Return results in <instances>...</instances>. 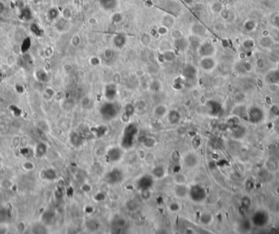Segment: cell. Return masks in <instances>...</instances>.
I'll use <instances>...</instances> for the list:
<instances>
[{
	"mask_svg": "<svg viewBox=\"0 0 279 234\" xmlns=\"http://www.w3.org/2000/svg\"><path fill=\"white\" fill-rule=\"evenodd\" d=\"M138 133V127L135 124H127L123 130L121 146L124 149H130L134 145V140Z\"/></svg>",
	"mask_w": 279,
	"mask_h": 234,
	"instance_id": "cell-1",
	"label": "cell"
},
{
	"mask_svg": "<svg viewBox=\"0 0 279 234\" xmlns=\"http://www.w3.org/2000/svg\"><path fill=\"white\" fill-rule=\"evenodd\" d=\"M119 110V106L116 103L112 102V101H109L101 106L100 114H101L102 119H105V120H111L118 115Z\"/></svg>",
	"mask_w": 279,
	"mask_h": 234,
	"instance_id": "cell-2",
	"label": "cell"
},
{
	"mask_svg": "<svg viewBox=\"0 0 279 234\" xmlns=\"http://www.w3.org/2000/svg\"><path fill=\"white\" fill-rule=\"evenodd\" d=\"M189 196L194 202L200 203L205 200L207 197V192L205 188L201 185L195 184L190 187Z\"/></svg>",
	"mask_w": 279,
	"mask_h": 234,
	"instance_id": "cell-3",
	"label": "cell"
},
{
	"mask_svg": "<svg viewBox=\"0 0 279 234\" xmlns=\"http://www.w3.org/2000/svg\"><path fill=\"white\" fill-rule=\"evenodd\" d=\"M123 179V171L117 168L107 172L105 175V181L109 184H117L122 182Z\"/></svg>",
	"mask_w": 279,
	"mask_h": 234,
	"instance_id": "cell-4",
	"label": "cell"
},
{
	"mask_svg": "<svg viewBox=\"0 0 279 234\" xmlns=\"http://www.w3.org/2000/svg\"><path fill=\"white\" fill-rule=\"evenodd\" d=\"M184 164L189 169H194L199 164V157L194 151H189L184 155Z\"/></svg>",
	"mask_w": 279,
	"mask_h": 234,
	"instance_id": "cell-5",
	"label": "cell"
},
{
	"mask_svg": "<svg viewBox=\"0 0 279 234\" xmlns=\"http://www.w3.org/2000/svg\"><path fill=\"white\" fill-rule=\"evenodd\" d=\"M154 178L151 174H145L141 176L136 182V186L139 190L143 189H151L154 186Z\"/></svg>",
	"mask_w": 279,
	"mask_h": 234,
	"instance_id": "cell-6",
	"label": "cell"
},
{
	"mask_svg": "<svg viewBox=\"0 0 279 234\" xmlns=\"http://www.w3.org/2000/svg\"><path fill=\"white\" fill-rule=\"evenodd\" d=\"M216 52V48L213 43L211 42H205L200 44V46L198 48V52L199 56L201 57L204 56H212L214 55Z\"/></svg>",
	"mask_w": 279,
	"mask_h": 234,
	"instance_id": "cell-7",
	"label": "cell"
},
{
	"mask_svg": "<svg viewBox=\"0 0 279 234\" xmlns=\"http://www.w3.org/2000/svg\"><path fill=\"white\" fill-rule=\"evenodd\" d=\"M123 151L120 147L114 146L111 147L106 152V160L109 162H118L122 159Z\"/></svg>",
	"mask_w": 279,
	"mask_h": 234,
	"instance_id": "cell-8",
	"label": "cell"
},
{
	"mask_svg": "<svg viewBox=\"0 0 279 234\" xmlns=\"http://www.w3.org/2000/svg\"><path fill=\"white\" fill-rule=\"evenodd\" d=\"M199 65L205 71H211L216 67V61L212 56H204L199 61Z\"/></svg>",
	"mask_w": 279,
	"mask_h": 234,
	"instance_id": "cell-9",
	"label": "cell"
},
{
	"mask_svg": "<svg viewBox=\"0 0 279 234\" xmlns=\"http://www.w3.org/2000/svg\"><path fill=\"white\" fill-rule=\"evenodd\" d=\"M264 118V112L261 109L258 107H253L249 112V119L252 123L257 124L262 121Z\"/></svg>",
	"mask_w": 279,
	"mask_h": 234,
	"instance_id": "cell-10",
	"label": "cell"
},
{
	"mask_svg": "<svg viewBox=\"0 0 279 234\" xmlns=\"http://www.w3.org/2000/svg\"><path fill=\"white\" fill-rule=\"evenodd\" d=\"M105 97L108 101H113L117 96V87L114 83H109L105 86L104 91Z\"/></svg>",
	"mask_w": 279,
	"mask_h": 234,
	"instance_id": "cell-11",
	"label": "cell"
},
{
	"mask_svg": "<svg viewBox=\"0 0 279 234\" xmlns=\"http://www.w3.org/2000/svg\"><path fill=\"white\" fill-rule=\"evenodd\" d=\"M127 221L122 217H119L117 219L113 222V229L114 232H118V233H122L124 232V231L127 228Z\"/></svg>",
	"mask_w": 279,
	"mask_h": 234,
	"instance_id": "cell-12",
	"label": "cell"
},
{
	"mask_svg": "<svg viewBox=\"0 0 279 234\" xmlns=\"http://www.w3.org/2000/svg\"><path fill=\"white\" fill-rule=\"evenodd\" d=\"M253 223L256 226H263L268 223V215L263 211H257L253 215Z\"/></svg>",
	"mask_w": 279,
	"mask_h": 234,
	"instance_id": "cell-13",
	"label": "cell"
},
{
	"mask_svg": "<svg viewBox=\"0 0 279 234\" xmlns=\"http://www.w3.org/2000/svg\"><path fill=\"white\" fill-rule=\"evenodd\" d=\"M190 187H188L186 183L183 184H177L174 188L175 195L179 198H185L189 195Z\"/></svg>",
	"mask_w": 279,
	"mask_h": 234,
	"instance_id": "cell-14",
	"label": "cell"
},
{
	"mask_svg": "<svg viewBox=\"0 0 279 234\" xmlns=\"http://www.w3.org/2000/svg\"><path fill=\"white\" fill-rule=\"evenodd\" d=\"M166 174H167V170H166L165 167L162 164L154 166L151 170V175L154 177V178H156V179H162L165 177Z\"/></svg>",
	"mask_w": 279,
	"mask_h": 234,
	"instance_id": "cell-15",
	"label": "cell"
},
{
	"mask_svg": "<svg viewBox=\"0 0 279 234\" xmlns=\"http://www.w3.org/2000/svg\"><path fill=\"white\" fill-rule=\"evenodd\" d=\"M113 44L117 48H123L127 42V37L123 34H117L113 38Z\"/></svg>",
	"mask_w": 279,
	"mask_h": 234,
	"instance_id": "cell-16",
	"label": "cell"
},
{
	"mask_svg": "<svg viewBox=\"0 0 279 234\" xmlns=\"http://www.w3.org/2000/svg\"><path fill=\"white\" fill-rule=\"evenodd\" d=\"M167 117H168V122L172 125H176L178 124L181 119V113L177 110H171L170 111H168Z\"/></svg>",
	"mask_w": 279,
	"mask_h": 234,
	"instance_id": "cell-17",
	"label": "cell"
},
{
	"mask_svg": "<svg viewBox=\"0 0 279 234\" xmlns=\"http://www.w3.org/2000/svg\"><path fill=\"white\" fill-rule=\"evenodd\" d=\"M183 76L186 79H194L197 75V70L194 65H185L182 71Z\"/></svg>",
	"mask_w": 279,
	"mask_h": 234,
	"instance_id": "cell-18",
	"label": "cell"
},
{
	"mask_svg": "<svg viewBox=\"0 0 279 234\" xmlns=\"http://www.w3.org/2000/svg\"><path fill=\"white\" fill-rule=\"evenodd\" d=\"M69 141L74 146H80L83 143V137L78 132H72L69 134Z\"/></svg>",
	"mask_w": 279,
	"mask_h": 234,
	"instance_id": "cell-19",
	"label": "cell"
},
{
	"mask_svg": "<svg viewBox=\"0 0 279 234\" xmlns=\"http://www.w3.org/2000/svg\"><path fill=\"white\" fill-rule=\"evenodd\" d=\"M174 44L176 48L178 51L184 52L185 50L187 49V47H189L190 43H189V39H186L185 38L181 37V38H179L177 39H175Z\"/></svg>",
	"mask_w": 279,
	"mask_h": 234,
	"instance_id": "cell-20",
	"label": "cell"
},
{
	"mask_svg": "<svg viewBox=\"0 0 279 234\" xmlns=\"http://www.w3.org/2000/svg\"><path fill=\"white\" fill-rule=\"evenodd\" d=\"M47 151V145L43 142H39L35 146L34 148V156L37 158H42L45 155V154Z\"/></svg>",
	"mask_w": 279,
	"mask_h": 234,
	"instance_id": "cell-21",
	"label": "cell"
},
{
	"mask_svg": "<svg viewBox=\"0 0 279 234\" xmlns=\"http://www.w3.org/2000/svg\"><path fill=\"white\" fill-rule=\"evenodd\" d=\"M168 107L164 104H159L154 109V115L158 118H163L168 115Z\"/></svg>",
	"mask_w": 279,
	"mask_h": 234,
	"instance_id": "cell-22",
	"label": "cell"
},
{
	"mask_svg": "<svg viewBox=\"0 0 279 234\" xmlns=\"http://www.w3.org/2000/svg\"><path fill=\"white\" fill-rule=\"evenodd\" d=\"M99 2L101 7L107 11L114 10L118 5V0H99Z\"/></svg>",
	"mask_w": 279,
	"mask_h": 234,
	"instance_id": "cell-23",
	"label": "cell"
},
{
	"mask_svg": "<svg viewBox=\"0 0 279 234\" xmlns=\"http://www.w3.org/2000/svg\"><path fill=\"white\" fill-rule=\"evenodd\" d=\"M108 128L105 125H97L96 127H93L92 128V132L93 134H95L97 137H102L105 133H107Z\"/></svg>",
	"mask_w": 279,
	"mask_h": 234,
	"instance_id": "cell-24",
	"label": "cell"
},
{
	"mask_svg": "<svg viewBox=\"0 0 279 234\" xmlns=\"http://www.w3.org/2000/svg\"><path fill=\"white\" fill-rule=\"evenodd\" d=\"M213 217L211 214L208 213V212H203V214L199 217V222L203 225H210L212 222Z\"/></svg>",
	"mask_w": 279,
	"mask_h": 234,
	"instance_id": "cell-25",
	"label": "cell"
},
{
	"mask_svg": "<svg viewBox=\"0 0 279 234\" xmlns=\"http://www.w3.org/2000/svg\"><path fill=\"white\" fill-rule=\"evenodd\" d=\"M207 107L209 109V113L213 115H216L219 114L220 110V106L219 103H217L216 101H209L207 103Z\"/></svg>",
	"mask_w": 279,
	"mask_h": 234,
	"instance_id": "cell-26",
	"label": "cell"
},
{
	"mask_svg": "<svg viewBox=\"0 0 279 234\" xmlns=\"http://www.w3.org/2000/svg\"><path fill=\"white\" fill-rule=\"evenodd\" d=\"M174 23H175L174 17H173L172 15H169V14L163 16V20H162V25L167 27L168 29L173 26Z\"/></svg>",
	"mask_w": 279,
	"mask_h": 234,
	"instance_id": "cell-27",
	"label": "cell"
},
{
	"mask_svg": "<svg viewBox=\"0 0 279 234\" xmlns=\"http://www.w3.org/2000/svg\"><path fill=\"white\" fill-rule=\"evenodd\" d=\"M192 32L193 34L196 36H203L206 34V29L200 24H194L193 25L192 28Z\"/></svg>",
	"mask_w": 279,
	"mask_h": 234,
	"instance_id": "cell-28",
	"label": "cell"
},
{
	"mask_svg": "<svg viewBox=\"0 0 279 234\" xmlns=\"http://www.w3.org/2000/svg\"><path fill=\"white\" fill-rule=\"evenodd\" d=\"M162 58H163V61L171 62V61H173L175 59L177 58V54L175 53L174 51H172V50H168V51H166L165 52H163L162 54Z\"/></svg>",
	"mask_w": 279,
	"mask_h": 234,
	"instance_id": "cell-29",
	"label": "cell"
},
{
	"mask_svg": "<svg viewBox=\"0 0 279 234\" xmlns=\"http://www.w3.org/2000/svg\"><path fill=\"white\" fill-rule=\"evenodd\" d=\"M85 226H86V227H87V229L89 230V231H92V232L98 230L99 227H100L98 222L96 220H94V219H88V220L86 221Z\"/></svg>",
	"mask_w": 279,
	"mask_h": 234,
	"instance_id": "cell-30",
	"label": "cell"
},
{
	"mask_svg": "<svg viewBox=\"0 0 279 234\" xmlns=\"http://www.w3.org/2000/svg\"><path fill=\"white\" fill-rule=\"evenodd\" d=\"M233 136L235 137V138H241L242 137L244 134H245V128L243 127H242L241 125L236 126L234 128H233Z\"/></svg>",
	"mask_w": 279,
	"mask_h": 234,
	"instance_id": "cell-31",
	"label": "cell"
},
{
	"mask_svg": "<svg viewBox=\"0 0 279 234\" xmlns=\"http://www.w3.org/2000/svg\"><path fill=\"white\" fill-rule=\"evenodd\" d=\"M42 173H44L43 179L54 180L55 178H56V171L52 169H46V170H43V171H42Z\"/></svg>",
	"mask_w": 279,
	"mask_h": 234,
	"instance_id": "cell-32",
	"label": "cell"
},
{
	"mask_svg": "<svg viewBox=\"0 0 279 234\" xmlns=\"http://www.w3.org/2000/svg\"><path fill=\"white\" fill-rule=\"evenodd\" d=\"M142 143H143V145L146 148H153L156 145V140L154 137H146L142 141Z\"/></svg>",
	"mask_w": 279,
	"mask_h": 234,
	"instance_id": "cell-33",
	"label": "cell"
},
{
	"mask_svg": "<svg viewBox=\"0 0 279 234\" xmlns=\"http://www.w3.org/2000/svg\"><path fill=\"white\" fill-rule=\"evenodd\" d=\"M174 182L177 183V184H183V183H186L187 182V178L186 176L183 173H177V174H175L174 176Z\"/></svg>",
	"mask_w": 279,
	"mask_h": 234,
	"instance_id": "cell-34",
	"label": "cell"
},
{
	"mask_svg": "<svg viewBox=\"0 0 279 234\" xmlns=\"http://www.w3.org/2000/svg\"><path fill=\"white\" fill-rule=\"evenodd\" d=\"M170 158H171V160H172L174 164H177L180 163L181 160V155L180 154V151H177V150H174L172 151L171 153V155H170Z\"/></svg>",
	"mask_w": 279,
	"mask_h": 234,
	"instance_id": "cell-35",
	"label": "cell"
},
{
	"mask_svg": "<svg viewBox=\"0 0 279 234\" xmlns=\"http://www.w3.org/2000/svg\"><path fill=\"white\" fill-rule=\"evenodd\" d=\"M54 95H55V92H54V90L51 88H45L43 92H42V97H43L45 100H47V101L51 100V99L54 97Z\"/></svg>",
	"mask_w": 279,
	"mask_h": 234,
	"instance_id": "cell-36",
	"label": "cell"
},
{
	"mask_svg": "<svg viewBox=\"0 0 279 234\" xmlns=\"http://www.w3.org/2000/svg\"><path fill=\"white\" fill-rule=\"evenodd\" d=\"M188 39H189V43H190V45H191V46H192L193 47H194V48H198V47L200 46V44H201L200 41H199L198 36L196 35L190 36Z\"/></svg>",
	"mask_w": 279,
	"mask_h": 234,
	"instance_id": "cell-37",
	"label": "cell"
},
{
	"mask_svg": "<svg viewBox=\"0 0 279 234\" xmlns=\"http://www.w3.org/2000/svg\"><path fill=\"white\" fill-rule=\"evenodd\" d=\"M22 168L24 170L30 172V171L34 170V169H35V164H34V162L31 161V160H25V161L22 164Z\"/></svg>",
	"mask_w": 279,
	"mask_h": 234,
	"instance_id": "cell-38",
	"label": "cell"
},
{
	"mask_svg": "<svg viewBox=\"0 0 279 234\" xmlns=\"http://www.w3.org/2000/svg\"><path fill=\"white\" fill-rule=\"evenodd\" d=\"M152 196V192L150 191V189H143V190H140V196L143 200H149Z\"/></svg>",
	"mask_w": 279,
	"mask_h": 234,
	"instance_id": "cell-39",
	"label": "cell"
},
{
	"mask_svg": "<svg viewBox=\"0 0 279 234\" xmlns=\"http://www.w3.org/2000/svg\"><path fill=\"white\" fill-rule=\"evenodd\" d=\"M47 16L50 20H56L59 16V11L56 8H51L47 12Z\"/></svg>",
	"mask_w": 279,
	"mask_h": 234,
	"instance_id": "cell-40",
	"label": "cell"
},
{
	"mask_svg": "<svg viewBox=\"0 0 279 234\" xmlns=\"http://www.w3.org/2000/svg\"><path fill=\"white\" fill-rule=\"evenodd\" d=\"M124 113L127 114L128 115L132 117L133 115V114L135 113V107L131 103L127 104L124 107Z\"/></svg>",
	"mask_w": 279,
	"mask_h": 234,
	"instance_id": "cell-41",
	"label": "cell"
},
{
	"mask_svg": "<svg viewBox=\"0 0 279 234\" xmlns=\"http://www.w3.org/2000/svg\"><path fill=\"white\" fill-rule=\"evenodd\" d=\"M141 42L145 46H148L151 43V36L148 34H143L141 36Z\"/></svg>",
	"mask_w": 279,
	"mask_h": 234,
	"instance_id": "cell-42",
	"label": "cell"
},
{
	"mask_svg": "<svg viewBox=\"0 0 279 234\" xmlns=\"http://www.w3.org/2000/svg\"><path fill=\"white\" fill-rule=\"evenodd\" d=\"M21 17L25 20H29L32 17V13L30 10L27 7H25L21 10Z\"/></svg>",
	"mask_w": 279,
	"mask_h": 234,
	"instance_id": "cell-43",
	"label": "cell"
},
{
	"mask_svg": "<svg viewBox=\"0 0 279 234\" xmlns=\"http://www.w3.org/2000/svg\"><path fill=\"white\" fill-rule=\"evenodd\" d=\"M30 30L31 32H33L35 35H40L42 34V30L40 29V28L38 27V25L37 24H32L30 25Z\"/></svg>",
	"mask_w": 279,
	"mask_h": 234,
	"instance_id": "cell-44",
	"label": "cell"
},
{
	"mask_svg": "<svg viewBox=\"0 0 279 234\" xmlns=\"http://www.w3.org/2000/svg\"><path fill=\"white\" fill-rule=\"evenodd\" d=\"M150 88H151V90L154 91V92H159V90L161 89L160 83L157 80L153 81L152 83H151V84H150Z\"/></svg>",
	"mask_w": 279,
	"mask_h": 234,
	"instance_id": "cell-45",
	"label": "cell"
},
{
	"mask_svg": "<svg viewBox=\"0 0 279 234\" xmlns=\"http://www.w3.org/2000/svg\"><path fill=\"white\" fill-rule=\"evenodd\" d=\"M71 43L74 47H78L81 43V38L79 37V35L76 34V35L73 36L71 39Z\"/></svg>",
	"mask_w": 279,
	"mask_h": 234,
	"instance_id": "cell-46",
	"label": "cell"
},
{
	"mask_svg": "<svg viewBox=\"0 0 279 234\" xmlns=\"http://www.w3.org/2000/svg\"><path fill=\"white\" fill-rule=\"evenodd\" d=\"M111 20H112V22L117 24V23H119L121 20H123V16H122L120 13H118V12H116V13H114V15L112 16Z\"/></svg>",
	"mask_w": 279,
	"mask_h": 234,
	"instance_id": "cell-47",
	"label": "cell"
},
{
	"mask_svg": "<svg viewBox=\"0 0 279 234\" xmlns=\"http://www.w3.org/2000/svg\"><path fill=\"white\" fill-rule=\"evenodd\" d=\"M171 35H172V38L173 39H177L179 38H181V37H183L182 35V33L180 29H173L171 33Z\"/></svg>",
	"mask_w": 279,
	"mask_h": 234,
	"instance_id": "cell-48",
	"label": "cell"
},
{
	"mask_svg": "<svg viewBox=\"0 0 279 234\" xmlns=\"http://www.w3.org/2000/svg\"><path fill=\"white\" fill-rule=\"evenodd\" d=\"M94 199L96 200V201H103V200L105 199V194L103 192V191H98L95 194L94 196Z\"/></svg>",
	"mask_w": 279,
	"mask_h": 234,
	"instance_id": "cell-49",
	"label": "cell"
},
{
	"mask_svg": "<svg viewBox=\"0 0 279 234\" xmlns=\"http://www.w3.org/2000/svg\"><path fill=\"white\" fill-rule=\"evenodd\" d=\"M62 16H63V18H65V19H66V20H68V19H70V18L72 17L71 10H70L69 8H68V7L65 8L62 11Z\"/></svg>",
	"mask_w": 279,
	"mask_h": 234,
	"instance_id": "cell-50",
	"label": "cell"
},
{
	"mask_svg": "<svg viewBox=\"0 0 279 234\" xmlns=\"http://www.w3.org/2000/svg\"><path fill=\"white\" fill-rule=\"evenodd\" d=\"M104 56L106 60H110L114 56V51L110 48H107L104 52Z\"/></svg>",
	"mask_w": 279,
	"mask_h": 234,
	"instance_id": "cell-51",
	"label": "cell"
},
{
	"mask_svg": "<svg viewBox=\"0 0 279 234\" xmlns=\"http://www.w3.org/2000/svg\"><path fill=\"white\" fill-rule=\"evenodd\" d=\"M37 76H38V79L40 81H45L46 79H47V74H46V73L42 70H38V71L37 72Z\"/></svg>",
	"mask_w": 279,
	"mask_h": 234,
	"instance_id": "cell-52",
	"label": "cell"
},
{
	"mask_svg": "<svg viewBox=\"0 0 279 234\" xmlns=\"http://www.w3.org/2000/svg\"><path fill=\"white\" fill-rule=\"evenodd\" d=\"M20 137L19 136H15L11 138V144L14 147H17L19 145H20Z\"/></svg>",
	"mask_w": 279,
	"mask_h": 234,
	"instance_id": "cell-53",
	"label": "cell"
},
{
	"mask_svg": "<svg viewBox=\"0 0 279 234\" xmlns=\"http://www.w3.org/2000/svg\"><path fill=\"white\" fill-rule=\"evenodd\" d=\"M169 209L172 212H177L180 209V205H178V203L173 202L169 206Z\"/></svg>",
	"mask_w": 279,
	"mask_h": 234,
	"instance_id": "cell-54",
	"label": "cell"
},
{
	"mask_svg": "<svg viewBox=\"0 0 279 234\" xmlns=\"http://www.w3.org/2000/svg\"><path fill=\"white\" fill-rule=\"evenodd\" d=\"M158 32H159V34H168V28H167V27H165V26H163V25H161V26L159 28V29H158Z\"/></svg>",
	"mask_w": 279,
	"mask_h": 234,
	"instance_id": "cell-55",
	"label": "cell"
},
{
	"mask_svg": "<svg viewBox=\"0 0 279 234\" xmlns=\"http://www.w3.org/2000/svg\"><path fill=\"white\" fill-rule=\"evenodd\" d=\"M90 61H91V64H92V65H98L99 64H100V60H99V58L96 57V56H95V57H92Z\"/></svg>",
	"mask_w": 279,
	"mask_h": 234,
	"instance_id": "cell-56",
	"label": "cell"
},
{
	"mask_svg": "<svg viewBox=\"0 0 279 234\" xmlns=\"http://www.w3.org/2000/svg\"><path fill=\"white\" fill-rule=\"evenodd\" d=\"M82 188H83V190L85 191V192H89V191L92 190V187H91V186H90L89 184H87V183H85L83 187H82Z\"/></svg>",
	"mask_w": 279,
	"mask_h": 234,
	"instance_id": "cell-57",
	"label": "cell"
},
{
	"mask_svg": "<svg viewBox=\"0 0 279 234\" xmlns=\"http://www.w3.org/2000/svg\"><path fill=\"white\" fill-rule=\"evenodd\" d=\"M5 10V6L2 2H0V14H2Z\"/></svg>",
	"mask_w": 279,
	"mask_h": 234,
	"instance_id": "cell-58",
	"label": "cell"
},
{
	"mask_svg": "<svg viewBox=\"0 0 279 234\" xmlns=\"http://www.w3.org/2000/svg\"><path fill=\"white\" fill-rule=\"evenodd\" d=\"M277 192L279 194V187L277 188Z\"/></svg>",
	"mask_w": 279,
	"mask_h": 234,
	"instance_id": "cell-59",
	"label": "cell"
}]
</instances>
